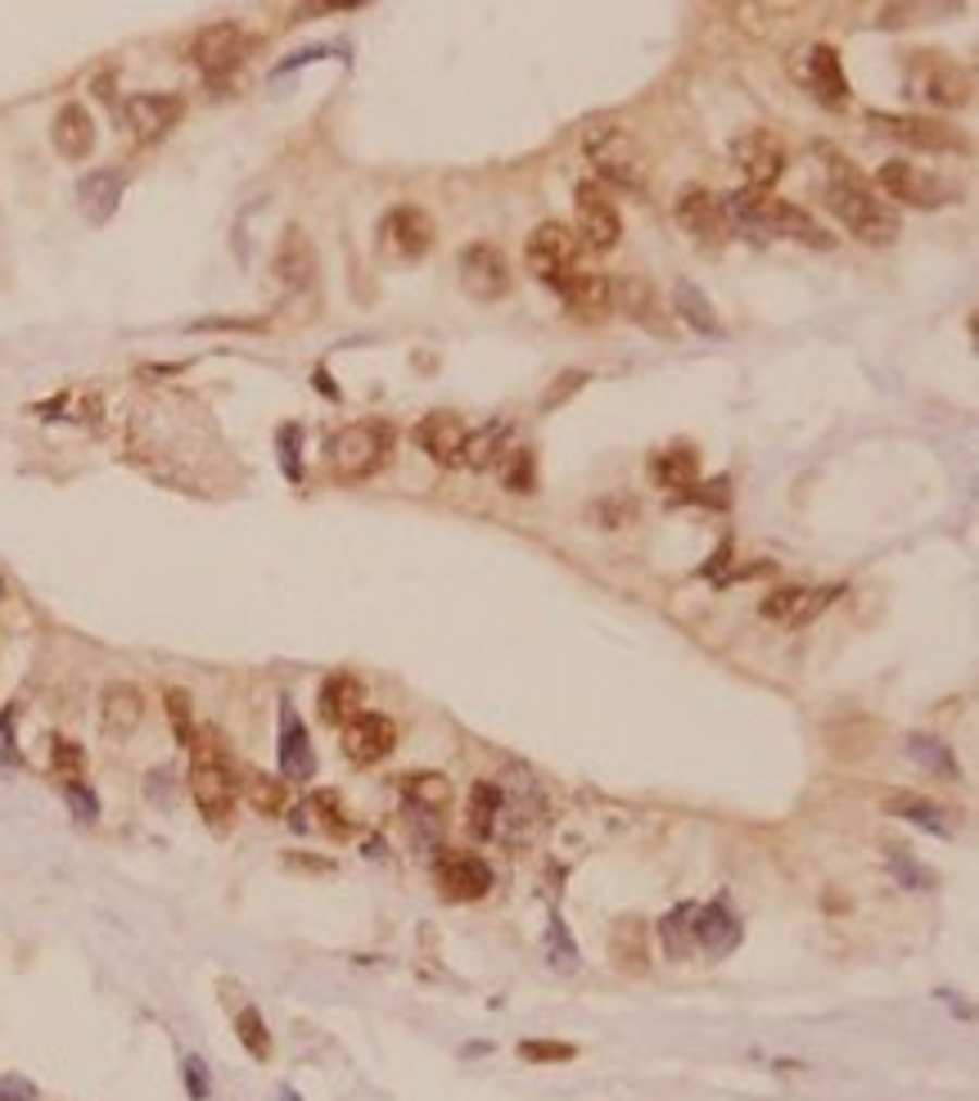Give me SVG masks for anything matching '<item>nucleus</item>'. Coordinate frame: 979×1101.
Here are the masks:
<instances>
[{"label": "nucleus", "instance_id": "1", "mask_svg": "<svg viewBox=\"0 0 979 1101\" xmlns=\"http://www.w3.org/2000/svg\"><path fill=\"white\" fill-rule=\"evenodd\" d=\"M826 163H831V186H826V208H831V218L853 235L871 244V249H890L899 239L903 222H899V208L884 203L867 181L853 172V163H844L835 149H821Z\"/></svg>", "mask_w": 979, "mask_h": 1101}, {"label": "nucleus", "instance_id": "2", "mask_svg": "<svg viewBox=\"0 0 979 1101\" xmlns=\"http://www.w3.org/2000/svg\"><path fill=\"white\" fill-rule=\"evenodd\" d=\"M718 203H722L727 231H745V235H758V239L777 235V239H794V244H804V249H821V253L835 249V235L826 231L808 208L790 203V199L736 190V195H722Z\"/></svg>", "mask_w": 979, "mask_h": 1101}, {"label": "nucleus", "instance_id": "3", "mask_svg": "<svg viewBox=\"0 0 979 1101\" xmlns=\"http://www.w3.org/2000/svg\"><path fill=\"white\" fill-rule=\"evenodd\" d=\"M195 763H190V794L199 804V817L212 826V831H231V817H235V763L226 741L218 737L212 727L195 731V745H190Z\"/></svg>", "mask_w": 979, "mask_h": 1101}, {"label": "nucleus", "instance_id": "4", "mask_svg": "<svg viewBox=\"0 0 979 1101\" xmlns=\"http://www.w3.org/2000/svg\"><path fill=\"white\" fill-rule=\"evenodd\" d=\"M903 90L912 100H926L934 109H970L975 104V73L947 54H907Z\"/></svg>", "mask_w": 979, "mask_h": 1101}, {"label": "nucleus", "instance_id": "5", "mask_svg": "<svg viewBox=\"0 0 979 1101\" xmlns=\"http://www.w3.org/2000/svg\"><path fill=\"white\" fill-rule=\"evenodd\" d=\"M393 451V430L380 420H357V424H344L339 434L330 438V470L334 479L344 483H361L384 470Z\"/></svg>", "mask_w": 979, "mask_h": 1101}, {"label": "nucleus", "instance_id": "6", "mask_svg": "<svg viewBox=\"0 0 979 1101\" xmlns=\"http://www.w3.org/2000/svg\"><path fill=\"white\" fill-rule=\"evenodd\" d=\"M583 149H587V159H592V168H596L600 181H609V186H619V190H646L650 159H646V149L636 145L632 132L600 127V132L587 136Z\"/></svg>", "mask_w": 979, "mask_h": 1101}, {"label": "nucleus", "instance_id": "7", "mask_svg": "<svg viewBox=\"0 0 979 1101\" xmlns=\"http://www.w3.org/2000/svg\"><path fill=\"white\" fill-rule=\"evenodd\" d=\"M867 127L884 140H899L907 149H921V154H970V140L953 127V122L939 117H921V113H867Z\"/></svg>", "mask_w": 979, "mask_h": 1101}, {"label": "nucleus", "instance_id": "8", "mask_svg": "<svg viewBox=\"0 0 979 1101\" xmlns=\"http://www.w3.org/2000/svg\"><path fill=\"white\" fill-rule=\"evenodd\" d=\"M876 190H880V199L912 203V208H943V203H953L962 195L953 181H943L926 168L907 163V159H884L876 168Z\"/></svg>", "mask_w": 979, "mask_h": 1101}, {"label": "nucleus", "instance_id": "9", "mask_svg": "<svg viewBox=\"0 0 979 1101\" xmlns=\"http://www.w3.org/2000/svg\"><path fill=\"white\" fill-rule=\"evenodd\" d=\"M524 262H529V271L537 275L546 289L560 294L565 281L578 271V239H573V231L565 222H542L529 235V244H524Z\"/></svg>", "mask_w": 979, "mask_h": 1101}, {"label": "nucleus", "instance_id": "10", "mask_svg": "<svg viewBox=\"0 0 979 1101\" xmlns=\"http://www.w3.org/2000/svg\"><path fill=\"white\" fill-rule=\"evenodd\" d=\"M609 289H615V312H623L636 330L655 334V339H672V334H678V321H672L668 298L646 281V275H632V271L615 275Z\"/></svg>", "mask_w": 979, "mask_h": 1101}, {"label": "nucleus", "instance_id": "11", "mask_svg": "<svg viewBox=\"0 0 979 1101\" xmlns=\"http://www.w3.org/2000/svg\"><path fill=\"white\" fill-rule=\"evenodd\" d=\"M731 163L741 168L745 190L768 195L777 181L785 176V145L768 127H749V132H741L736 140H731Z\"/></svg>", "mask_w": 979, "mask_h": 1101}, {"label": "nucleus", "instance_id": "12", "mask_svg": "<svg viewBox=\"0 0 979 1101\" xmlns=\"http://www.w3.org/2000/svg\"><path fill=\"white\" fill-rule=\"evenodd\" d=\"M456 281H461V289L474 302H501L515 285V275H510V262L497 244L474 239L461 249V258H456Z\"/></svg>", "mask_w": 979, "mask_h": 1101}, {"label": "nucleus", "instance_id": "13", "mask_svg": "<svg viewBox=\"0 0 979 1101\" xmlns=\"http://www.w3.org/2000/svg\"><path fill=\"white\" fill-rule=\"evenodd\" d=\"M573 212H578V231H573V239L583 244V249H592V253H609L615 244L623 239V218H619V208H615V199H609L596 181H583V186L573 190Z\"/></svg>", "mask_w": 979, "mask_h": 1101}, {"label": "nucleus", "instance_id": "14", "mask_svg": "<svg viewBox=\"0 0 979 1101\" xmlns=\"http://www.w3.org/2000/svg\"><path fill=\"white\" fill-rule=\"evenodd\" d=\"M271 271H275V285H281L289 298H308L317 294L321 285V262H317V244L302 226H285L281 244H275V258H271Z\"/></svg>", "mask_w": 979, "mask_h": 1101}, {"label": "nucleus", "instance_id": "15", "mask_svg": "<svg viewBox=\"0 0 979 1101\" xmlns=\"http://www.w3.org/2000/svg\"><path fill=\"white\" fill-rule=\"evenodd\" d=\"M249 50H253V41H249V33H244L239 23H208L203 33L190 41V59H195V69L208 77V82H222V77H231L244 59H249Z\"/></svg>", "mask_w": 979, "mask_h": 1101}, {"label": "nucleus", "instance_id": "16", "mask_svg": "<svg viewBox=\"0 0 979 1101\" xmlns=\"http://www.w3.org/2000/svg\"><path fill=\"white\" fill-rule=\"evenodd\" d=\"M794 73H800L804 90L813 100H821L826 109H844L848 104V77H844V64H840V50L826 46V41H813L804 50H794Z\"/></svg>", "mask_w": 979, "mask_h": 1101}, {"label": "nucleus", "instance_id": "17", "mask_svg": "<svg viewBox=\"0 0 979 1101\" xmlns=\"http://www.w3.org/2000/svg\"><path fill=\"white\" fill-rule=\"evenodd\" d=\"M122 117H127V132L149 145V140H163L181 117H186V100L176 96V90H140L122 104Z\"/></svg>", "mask_w": 979, "mask_h": 1101}, {"label": "nucleus", "instance_id": "18", "mask_svg": "<svg viewBox=\"0 0 979 1101\" xmlns=\"http://www.w3.org/2000/svg\"><path fill=\"white\" fill-rule=\"evenodd\" d=\"M434 884L447 903H479L493 890V867L479 853H443L434 867Z\"/></svg>", "mask_w": 979, "mask_h": 1101}, {"label": "nucleus", "instance_id": "19", "mask_svg": "<svg viewBox=\"0 0 979 1101\" xmlns=\"http://www.w3.org/2000/svg\"><path fill=\"white\" fill-rule=\"evenodd\" d=\"M380 235H384V244H388V253H397L402 262H420L424 253L434 249V239H438L434 218H430L424 208H416V203H397L388 218H384Z\"/></svg>", "mask_w": 979, "mask_h": 1101}, {"label": "nucleus", "instance_id": "20", "mask_svg": "<svg viewBox=\"0 0 979 1101\" xmlns=\"http://www.w3.org/2000/svg\"><path fill=\"white\" fill-rule=\"evenodd\" d=\"M672 218H678V226H682L691 239L709 244V249H718V244L731 235L718 195L705 190V186H686V190L678 195V203H672Z\"/></svg>", "mask_w": 979, "mask_h": 1101}, {"label": "nucleus", "instance_id": "21", "mask_svg": "<svg viewBox=\"0 0 979 1101\" xmlns=\"http://www.w3.org/2000/svg\"><path fill=\"white\" fill-rule=\"evenodd\" d=\"M397 750V722L384 714H357L344 727V754L357 763V768H371V763H384Z\"/></svg>", "mask_w": 979, "mask_h": 1101}, {"label": "nucleus", "instance_id": "22", "mask_svg": "<svg viewBox=\"0 0 979 1101\" xmlns=\"http://www.w3.org/2000/svg\"><path fill=\"white\" fill-rule=\"evenodd\" d=\"M560 298H565L569 317L583 325H605L609 312H615V289H609V275H600V271H573L560 289Z\"/></svg>", "mask_w": 979, "mask_h": 1101}, {"label": "nucleus", "instance_id": "23", "mask_svg": "<svg viewBox=\"0 0 979 1101\" xmlns=\"http://www.w3.org/2000/svg\"><path fill=\"white\" fill-rule=\"evenodd\" d=\"M466 420L456 411H430L416 424V447L430 456L434 466H461V447H466Z\"/></svg>", "mask_w": 979, "mask_h": 1101}, {"label": "nucleus", "instance_id": "24", "mask_svg": "<svg viewBox=\"0 0 979 1101\" xmlns=\"http://www.w3.org/2000/svg\"><path fill=\"white\" fill-rule=\"evenodd\" d=\"M835 596H840V587H777L758 609H763V619H772V623L804 628V623H813Z\"/></svg>", "mask_w": 979, "mask_h": 1101}, {"label": "nucleus", "instance_id": "25", "mask_svg": "<svg viewBox=\"0 0 979 1101\" xmlns=\"http://www.w3.org/2000/svg\"><path fill=\"white\" fill-rule=\"evenodd\" d=\"M741 916L731 912L727 903H709V907H695V916H691V939H695V948H705L709 957H727L731 948L741 943Z\"/></svg>", "mask_w": 979, "mask_h": 1101}, {"label": "nucleus", "instance_id": "26", "mask_svg": "<svg viewBox=\"0 0 979 1101\" xmlns=\"http://www.w3.org/2000/svg\"><path fill=\"white\" fill-rule=\"evenodd\" d=\"M312 772H317V754H312L308 727L294 714V705H281V777L312 781Z\"/></svg>", "mask_w": 979, "mask_h": 1101}, {"label": "nucleus", "instance_id": "27", "mask_svg": "<svg viewBox=\"0 0 979 1101\" xmlns=\"http://www.w3.org/2000/svg\"><path fill=\"white\" fill-rule=\"evenodd\" d=\"M50 140L69 163H82V159H90V149H96V117L82 104H64L50 122Z\"/></svg>", "mask_w": 979, "mask_h": 1101}, {"label": "nucleus", "instance_id": "28", "mask_svg": "<svg viewBox=\"0 0 979 1101\" xmlns=\"http://www.w3.org/2000/svg\"><path fill=\"white\" fill-rule=\"evenodd\" d=\"M317 709L330 727H348L357 714H365V686L352 678V672H330V678L321 682Z\"/></svg>", "mask_w": 979, "mask_h": 1101}, {"label": "nucleus", "instance_id": "29", "mask_svg": "<svg viewBox=\"0 0 979 1101\" xmlns=\"http://www.w3.org/2000/svg\"><path fill=\"white\" fill-rule=\"evenodd\" d=\"M140 718H145V695L132 682H109L100 691V722H104L109 737H117V741L132 737V731L140 727Z\"/></svg>", "mask_w": 979, "mask_h": 1101}, {"label": "nucleus", "instance_id": "30", "mask_svg": "<svg viewBox=\"0 0 979 1101\" xmlns=\"http://www.w3.org/2000/svg\"><path fill=\"white\" fill-rule=\"evenodd\" d=\"M609 962L623 975H646L650 966V930L641 916H623V921L609 930Z\"/></svg>", "mask_w": 979, "mask_h": 1101}, {"label": "nucleus", "instance_id": "31", "mask_svg": "<svg viewBox=\"0 0 979 1101\" xmlns=\"http://www.w3.org/2000/svg\"><path fill=\"white\" fill-rule=\"evenodd\" d=\"M122 186H127V176H122L117 168H100V172L82 176V181H77V199H82V208H86V218H90V222H109L113 208H117V199H122Z\"/></svg>", "mask_w": 979, "mask_h": 1101}, {"label": "nucleus", "instance_id": "32", "mask_svg": "<svg viewBox=\"0 0 979 1101\" xmlns=\"http://www.w3.org/2000/svg\"><path fill=\"white\" fill-rule=\"evenodd\" d=\"M884 813H890V817H903V821H912V826H921V831H930V836H953V821H947V813H943L934 800H926V794L890 790V794H884Z\"/></svg>", "mask_w": 979, "mask_h": 1101}, {"label": "nucleus", "instance_id": "33", "mask_svg": "<svg viewBox=\"0 0 979 1101\" xmlns=\"http://www.w3.org/2000/svg\"><path fill=\"white\" fill-rule=\"evenodd\" d=\"M650 479L668 493H691L699 479V456L695 447H664L650 456Z\"/></svg>", "mask_w": 979, "mask_h": 1101}, {"label": "nucleus", "instance_id": "34", "mask_svg": "<svg viewBox=\"0 0 979 1101\" xmlns=\"http://www.w3.org/2000/svg\"><path fill=\"white\" fill-rule=\"evenodd\" d=\"M672 312H678L695 334H709V339H722V321H718V312H714V302L699 294V285H691V281H678L672 285Z\"/></svg>", "mask_w": 979, "mask_h": 1101}, {"label": "nucleus", "instance_id": "35", "mask_svg": "<svg viewBox=\"0 0 979 1101\" xmlns=\"http://www.w3.org/2000/svg\"><path fill=\"white\" fill-rule=\"evenodd\" d=\"M506 434H510V424L506 420H497V424H487V430H474V434H466V447H461V466H470V470H493L501 456H506Z\"/></svg>", "mask_w": 979, "mask_h": 1101}, {"label": "nucleus", "instance_id": "36", "mask_svg": "<svg viewBox=\"0 0 979 1101\" xmlns=\"http://www.w3.org/2000/svg\"><path fill=\"white\" fill-rule=\"evenodd\" d=\"M470 831L479 840H497V821H501V781H474L470 790Z\"/></svg>", "mask_w": 979, "mask_h": 1101}, {"label": "nucleus", "instance_id": "37", "mask_svg": "<svg viewBox=\"0 0 979 1101\" xmlns=\"http://www.w3.org/2000/svg\"><path fill=\"white\" fill-rule=\"evenodd\" d=\"M402 794L416 804V813H447L451 781L443 772H411V777H402Z\"/></svg>", "mask_w": 979, "mask_h": 1101}, {"label": "nucleus", "instance_id": "38", "mask_svg": "<svg viewBox=\"0 0 979 1101\" xmlns=\"http://www.w3.org/2000/svg\"><path fill=\"white\" fill-rule=\"evenodd\" d=\"M907 758L921 763L926 772H934L943 781H962V768H957L953 750H947L943 741H934V737H907Z\"/></svg>", "mask_w": 979, "mask_h": 1101}, {"label": "nucleus", "instance_id": "39", "mask_svg": "<svg viewBox=\"0 0 979 1101\" xmlns=\"http://www.w3.org/2000/svg\"><path fill=\"white\" fill-rule=\"evenodd\" d=\"M244 794L262 817H281L289 808V781L281 777H267V772H249L244 777Z\"/></svg>", "mask_w": 979, "mask_h": 1101}, {"label": "nucleus", "instance_id": "40", "mask_svg": "<svg viewBox=\"0 0 979 1101\" xmlns=\"http://www.w3.org/2000/svg\"><path fill=\"white\" fill-rule=\"evenodd\" d=\"M691 916H695V903H682V907H672V912L664 916V921H659V943H664V953H668L672 962H682V957H691V953H695Z\"/></svg>", "mask_w": 979, "mask_h": 1101}, {"label": "nucleus", "instance_id": "41", "mask_svg": "<svg viewBox=\"0 0 979 1101\" xmlns=\"http://www.w3.org/2000/svg\"><path fill=\"white\" fill-rule=\"evenodd\" d=\"M497 466H501V483H506V493H519V497H529L533 487H537V456H533L529 447H519V451H506Z\"/></svg>", "mask_w": 979, "mask_h": 1101}, {"label": "nucleus", "instance_id": "42", "mask_svg": "<svg viewBox=\"0 0 979 1101\" xmlns=\"http://www.w3.org/2000/svg\"><path fill=\"white\" fill-rule=\"evenodd\" d=\"M235 1034H239L244 1052H249L253 1061H271V1034H267V1020H262L258 1006H244V1012L235 1016Z\"/></svg>", "mask_w": 979, "mask_h": 1101}, {"label": "nucleus", "instance_id": "43", "mask_svg": "<svg viewBox=\"0 0 979 1101\" xmlns=\"http://www.w3.org/2000/svg\"><path fill=\"white\" fill-rule=\"evenodd\" d=\"M163 705H168V722H172V731H176V741L181 745H195V718H190V695L181 691V686H168L163 691Z\"/></svg>", "mask_w": 979, "mask_h": 1101}, {"label": "nucleus", "instance_id": "44", "mask_svg": "<svg viewBox=\"0 0 979 1101\" xmlns=\"http://www.w3.org/2000/svg\"><path fill=\"white\" fill-rule=\"evenodd\" d=\"M312 813L321 817V826H325V831H330L334 840H344V836L352 831L348 808L339 804V794H334V790H317V794H312Z\"/></svg>", "mask_w": 979, "mask_h": 1101}, {"label": "nucleus", "instance_id": "45", "mask_svg": "<svg viewBox=\"0 0 979 1101\" xmlns=\"http://www.w3.org/2000/svg\"><path fill=\"white\" fill-rule=\"evenodd\" d=\"M50 768L64 777V781H82V768H86V750L69 737H54L50 741Z\"/></svg>", "mask_w": 979, "mask_h": 1101}, {"label": "nucleus", "instance_id": "46", "mask_svg": "<svg viewBox=\"0 0 979 1101\" xmlns=\"http://www.w3.org/2000/svg\"><path fill=\"white\" fill-rule=\"evenodd\" d=\"M519 1056L546 1065V1061H573L578 1048H569V1043H542V1038H524V1043H519Z\"/></svg>", "mask_w": 979, "mask_h": 1101}, {"label": "nucleus", "instance_id": "47", "mask_svg": "<svg viewBox=\"0 0 979 1101\" xmlns=\"http://www.w3.org/2000/svg\"><path fill=\"white\" fill-rule=\"evenodd\" d=\"M64 794H69V808H73L82 821H96V817H100V800L86 790V781H64Z\"/></svg>", "mask_w": 979, "mask_h": 1101}, {"label": "nucleus", "instance_id": "48", "mask_svg": "<svg viewBox=\"0 0 979 1101\" xmlns=\"http://www.w3.org/2000/svg\"><path fill=\"white\" fill-rule=\"evenodd\" d=\"M583 384H587V371H565V375L556 380V388H550V393L542 397V411H556V407H560V403H569V397H573L578 388H583Z\"/></svg>", "mask_w": 979, "mask_h": 1101}, {"label": "nucleus", "instance_id": "49", "mask_svg": "<svg viewBox=\"0 0 979 1101\" xmlns=\"http://www.w3.org/2000/svg\"><path fill=\"white\" fill-rule=\"evenodd\" d=\"M560 953H565V970H578V948H573V939H569L560 916H550V957L560 962Z\"/></svg>", "mask_w": 979, "mask_h": 1101}, {"label": "nucleus", "instance_id": "50", "mask_svg": "<svg viewBox=\"0 0 979 1101\" xmlns=\"http://www.w3.org/2000/svg\"><path fill=\"white\" fill-rule=\"evenodd\" d=\"M181 1069H186V1088H190V1097H195V1101H203V1097H208V1065H203L199 1056H186V1065H181Z\"/></svg>", "mask_w": 979, "mask_h": 1101}, {"label": "nucleus", "instance_id": "51", "mask_svg": "<svg viewBox=\"0 0 979 1101\" xmlns=\"http://www.w3.org/2000/svg\"><path fill=\"white\" fill-rule=\"evenodd\" d=\"M281 447H285V474L298 483L302 479V470H298V424H285L281 430Z\"/></svg>", "mask_w": 979, "mask_h": 1101}, {"label": "nucleus", "instance_id": "52", "mask_svg": "<svg viewBox=\"0 0 979 1101\" xmlns=\"http://www.w3.org/2000/svg\"><path fill=\"white\" fill-rule=\"evenodd\" d=\"M890 863H894V871L903 876V884H912V890H921V884H926V871H916V867H912V863L903 858V853H899V849L890 853Z\"/></svg>", "mask_w": 979, "mask_h": 1101}, {"label": "nucleus", "instance_id": "53", "mask_svg": "<svg viewBox=\"0 0 979 1101\" xmlns=\"http://www.w3.org/2000/svg\"><path fill=\"white\" fill-rule=\"evenodd\" d=\"M33 1084L27 1079H0V1101H33Z\"/></svg>", "mask_w": 979, "mask_h": 1101}, {"label": "nucleus", "instance_id": "54", "mask_svg": "<svg viewBox=\"0 0 979 1101\" xmlns=\"http://www.w3.org/2000/svg\"><path fill=\"white\" fill-rule=\"evenodd\" d=\"M0 592H5V583H0Z\"/></svg>", "mask_w": 979, "mask_h": 1101}]
</instances>
